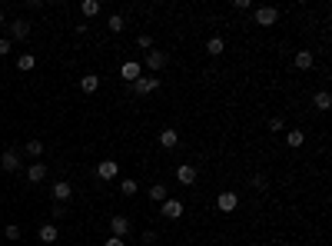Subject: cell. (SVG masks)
I'll return each instance as SVG.
<instances>
[{"mask_svg": "<svg viewBox=\"0 0 332 246\" xmlns=\"http://www.w3.org/2000/svg\"><path fill=\"white\" fill-rule=\"evenodd\" d=\"M4 53H10V40H4V37H0V57H4Z\"/></svg>", "mask_w": 332, "mask_h": 246, "instance_id": "4dcf8cb0", "label": "cell"}, {"mask_svg": "<svg viewBox=\"0 0 332 246\" xmlns=\"http://www.w3.org/2000/svg\"><path fill=\"white\" fill-rule=\"evenodd\" d=\"M123 27H126L123 13H113V17L107 20V30H110V33H123Z\"/></svg>", "mask_w": 332, "mask_h": 246, "instance_id": "44dd1931", "label": "cell"}, {"mask_svg": "<svg viewBox=\"0 0 332 246\" xmlns=\"http://www.w3.org/2000/svg\"><path fill=\"white\" fill-rule=\"evenodd\" d=\"M37 67V57H33V53H20L17 57V70L20 73H27V70H33Z\"/></svg>", "mask_w": 332, "mask_h": 246, "instance_id": "ffe728a7", "label": "cell"}, {"mask_svg": "<svg viewBox=\"0 0 332 246\" xmlns=\"http://www.w3.org/2000/svg\"><path fill=\"white\" fill-rule=\"evenodd\" d=\"M292 63H296V70H313V63H316V57H313V50H296V57H292Z\"/></svg>", "mask_w": 332, "mask_h": 246, "instance_id": "8fae6325", "label": "cell"}, {"mask_svg": "<svg viewBox=\"0 0 332 246\" xmlns=\"http://www.w3.org/2000/svg\"><path fill=\"white\" fill-rule=\"evenodd\" d=\"M160 213H163L166 220H180V216H183V203L173 200V196H166V200L160 203Z\"/></svg>", "mask_w": 332, "mask_h": 246, "instance_id": "3957f363", "label": "cell"}, {"mask_svg": "<svg viewBox=\"0 0 332 246\" xmlns=\"http://www.w3.org/2000/svg\"><path fill=\"white\" fill-rule=\"evenodd\" d=\"M163 200H166V186L163 183L150 186V203H163Z\"/></svg>", "mask_w": 332, "mask_h": 246, "instance_id": "d4e9b609", "label": "cell"}, {"mask_svg": "<svg viewBox=\"0 0 332 246\" xmlns=\"http://www.w3.org/2000/svg\"><path fill=\"white\" fill-rule=\"evenodd\" d=\"M282 126H286V123H282V120H279V117H272V120H269V130H272V133H279V130H282Z\"/></svg>", "mask_w": 332, "mask_h": 246, "instance_id": "f1b7e54d", "label": "cell"}, {"mask_svg": "<svg viewBox=\"0 0 332 246\" xmlns=\"http://www.w3.org/2000/svg\"><path fill=\"white\" fill-rule=\"evenodd\" d=\"M252 186H256V190H266V177H252Z\"/></svg>", "mask_w": 332, "mask_h": 246, "instance_id": "1f68e13d", "label": "cell"}, {"mask_svg": "<svg viewBox=\"0 0 332 246\" xmlns=\"http://www.w3.org/2000/svg\"><path fill=\"white\" fill-rule=\"evenodd\" d=\"M120 77H123V80H140V77H143V67H140V63L136 60H126L123 63V67H120Z\"/></svg>", "mask_w": 332, "mask_h": 246, "instance_id": "ba28073f", "label": "cell"}, {"mask_svg": "<svg viewBox=\"0 0 332 246\" xmlns=\"http://www.w3.org/2000/svg\"><path fill=\"white\" fill-rule=\"evenodd\" d=\"M176 143H180V133H176L173 126H166V130H160V146H166V150H173Z\"/></svg>", "mask_w": 332, "mask_h": 246, "instance_id": "4fadbf2b", "label": "cell"}, {"mask_svg": "<svg viewBox=\"0 0 332 246\" xmlns=\"http://www.w3.org/2000/svg\"><path fill=\"white\" fill-rule=\"evenodd\" d=\"M80 10H83V17H96L100 13V0H83Z\"/></svg>", "mask_w": 332, "mask_h": 246, "instance_id": "603a6c76", "label": "cell"}, {"mask_svg": "<svg viewBox=\"0 0 332 246\" xmlns=\"http://www.w3.org/2000/svg\"><path fill=\"white\" fill-rule=\"evenodd\" d=\"M24 153L27 157H44V143H40V140H30V143L24 146Z\"/></svg>", "mask_w": 332, "mask_h": 246, "instance_id": "cb8c5ba5", "label": "cell"}, {"mask_svg": "<svg viewBox=\"0 0 332 246\" xmlns=\"http://www.w3.org/2000/svg\"><path fill=\"white\" fill-rule=\"evenodd\" d=\"M136 190H140L136 180H123V183H120V193L123 196H136Z\"/></svg>", "mask_w": 332, "mask_h": 246, "instance_id": "484cf974", "label": "cell"}, {"mask_svg": "<svg viewBox=\"0 0 332 246\" xmlns=\"http://www.w3.org/2000/svg\"><path fill=\"white\" fill-rule=\"evenodd\" d=\"M80 90H83V93H96V90H100V77H96V73L80 77Z\"/></svg>", "mask_w": 332, "mask_h": 246, "instance_id": "9a60e30c", "label": "cell"}, {"mask_svg": "<svg viewBox=\"0 0 332 246\" xmlns=\"http://www.w3.org/2000/svg\"><path fill=\"white\" fill-rule=\"evenodd\" d=\"M313 107L319 110V113H326V110L332 107V93H329V90H319V93L313 97Z\"/></svg>", "mask_w": 332, "mask_h": 246, "instance_id": "5bb4252c", "label": "cell"}, {"mask_svg": "<svg viewBox=\"0 0 332 246\" xmlns=\"http://www.w3.org/2000/svg\"><path fill=\"white\" fill-rule=\"evenodd\" d=\"M302 143H306V133H302V130H289V133H286V146H292V150H299Z\"/></svg>", "mask_w": 332, "mask_h": 246, "instance_id": "d6986e66", "label": "cell"}, {"mask_svg": "<svg viewBox=\"0 0 332 246\" xmlns=\"http://www.w3.org/2000/svg\"><path fill=\"white\" fill-rule=\"evenodd\" d=\"M166 60H169V57H166V53H160V50H150V53H146V60H143V63H146V67H150V70H153V77H157V73H160V70H163V67H166Z\"/></svg>", "mask_w": 332, "mask_h": 246, "instance_id": "52a82bcc", "label": "cell"}, {"mask_svg": "<svg viewBox=\"0 0 332 246\" xmlns=\"http://www.w3.org/2000/svg\"><path fill=\"white\" fill-rule=\"evenodd\" d=\"M56 236H60V233H56L53 223H44V226H40V240H44V243H56Z\"/></svg>", "mask_w": 332, "mask_h": 246, "instance_id": "7402d4cb", "label": "cell"}, {"mask_svg": "<svg viewBox=\"0 0 332 246\" xmlns=\"http://www.w3.org/2000/svg\"><path fill=\"white\" fill-rule=\"evenodd\" d=\"M4 236H7V240H20V226H13V223H10V226L4 230Z\"/></svg>", "mask_w": 332, "mask_h": 246, "instance_id": "83f0119b", "label": "cell"}, {"mask_svg": "<svg viewBox=\"0 0 332 246\" xmlns=\"http://www.w3.org/2000/svg\"><path fill=\"white\" fill-rule=\"evenodd\" d=\"M216 206H220V213H232V210L239 206V196L232 193V190H226V193L216 196Z\"/></svg>", "mask_w": 332, "mask_h": 246, "instance_id": "5b68a950", "label": "cell"}, {"mask_svg": "<svg viewBox=\"0 0 332 246\" xmlns=\"http://www.w3.org/2000/svg\"><path fill=\"white\" fill-rule=\"evenodd\" d=\"M0 166H4L7 173H17L20 170V153L17 150H7L4 157H0Z\"/></svg>", "mask_w": 332, "mask_h": 246, "instance_id": "9c48e42d", "label": "cell"}, {"mask_svg": "<svg viewBox=\"0 0 332 246\" xmlns=\"http://www.w3.org/2000/svg\"><path fill=\"white\" fill-rule=\"evenodd\" d=\"M103 246H126V240H123V236H110V240L103 243Z\"/></svg>", "mask_w": 332, "mask_h": 246, "instance_id": "f546056e", "label": "cell"}, {"mask_svg": "<svg viewBox=\"0 0 332 246\" xmlns=\"http://www.w3.org/2000/svg\"><path fill=\"white\" fill-rule=\"evenodd\" d=\"M116 173H120L116 160H100V166H96V177H100V180H113Z\"/></svg>", "mask_w": 332, "mask_h": 246, "instance_id": "30bf717a", "label": "cell"}, {"mask_svg": "<svg viewBox=\"0 0 332 246\" xmlns=\"http://www.w3.org/2000/svg\"><path fill=\"white\" fill-rule=\"evenodd\" d=\"M223 50H226V40L223 37H209L206 40V53H209V57H220Z\"/></svg>", "mask_w": 332, "mask_h": 246, "instance_id": "ac0fdd59", "label": "cell"}, {"mask_svg": "<svg viewBox=\"0 0 332 246\" xmlns=\"http://www.w3.org/2000/svg\"><path fill=\"white\" fill-rule=\"evenodd\" d=\"M50 193H53V200H56V203H67L70 196H73V186H70L67 180H56V183L50 186Z\"/></svg>", "mask_w": 332, "mask_h": 246, "instance_id": "8992f818", "label": "cell"}, {"mask_svg": "<svg viewBox=\"0 0 332 246\" xmlns=\"http://www.w3.org/2000/svg\"><path fill=\"white\" fill-rule=\"evenodd\" d=\"M0 24H4V10H0Z\"/></svg>", "mask_w": 332, "mask_h": 246, "instance_id": "d6a6232c", "label": "cell"}, {"mask_svg": "<svg viewBox=\"0 0 332 246\" xmlns=\"http://www.w3.org/2000/svg\"><path fill=\"white\" fill-rule=\"evenodd\" d=\"M110 230H113V236H123V240H126V233H130V220H126V216H113Z\"/></svg>", "mask_w": 332, "mask_h": 246, "instance_id": "7c38bea8", "label": "cell"}, {"mask_svg": "<svg viewBox=\"0 0 332 246\" xmlns=\"http://www.w3.org/2000/svg\"><path fill=\"white\" fill-rule=\"evenodd\" d=\"M133 90H136V93L140 97H146V93H157V90H160V80H157V77H140V80H133Z\"/></svg>", "mask_w": 332, "mask_h": 246, "instance_id": "7a4b0ae2", "label": "cell"}, {"mask_svg": "<svg viewBox=\"0 0 332 246\" xmlns=\"http://www.w3.org/2000/svg\"><path fill=\"white\" fill-rule=\"evenodd\" d=\"M136 44L143 47V50H150V47H153V37H150V33H140V37H136Z\"/></svg>", "mask_w": 332, "mask_h": 246, "instance_id": "4316f807", "label": "cell"}, {"mask_svg": "<svg viewBox=\"0 0 332 246\" xmlns=\"http://www.w3.org/2000/svg\"><path fill=\"white\" fill-rule=\"evenodd\" d=\"M252 17H256L259 27H272L279 20V10H276V7H256V13H252Z\"/></svg>", "mask_w": 332, "mask_h": 246, "instance_id": "6da1fadb", "label": "cell"}, {"mask_svg": "<svg viewBox=\"0 0 332 246\" xmlns=\"http://www.w3.org/2000/svg\"><path fill=\"white\" fill-rule=\"evenodd\" d=\"M196 177H200V173H196V166H193V163H180V166H176V180H180L183 186H193V183H196Z\"/></svg>", "mask_w": 332, "mask_h": 246, "instance_id": "277c9868", "label": "cell"}, {"mask_svg": "<svg viewBox=\"0 0 332 246\" xmlns=\"http://www.w3.org/2000/svg\"><path fill=\"white\" fill-rule=\"evenodd\" d=\"M27 33H30V24H27V20H13L10 24V37L13 40H24Z\"/></svg>", "mask_w": 332, "mask_h": 246, "instance_id": "e0dca14e", "label": "cell"}, {"mask_svg": "<svg viewBox=\"0 0 332 246\" xmlns=\"http://www.w3.org/2000/svg\"><path fill=\"white\" fill-rule=\"evenodd\" d=\"M27 180H30V183H44L47 180V163H33L30 170H27Z\"/></svg>", "mask_w": 332, "mask_h": 246, "instance_id": "2e32d148", "label": "cell"}]
</instances>
